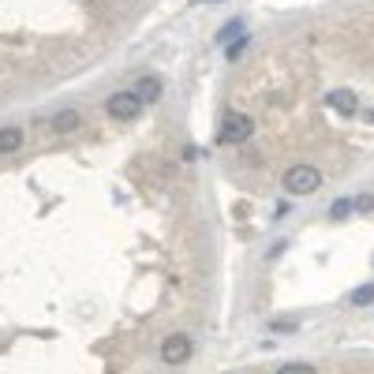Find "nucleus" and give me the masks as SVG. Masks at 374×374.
I'll return each mask as SVG.
<instances>
[{"mask_svg":"<svg viewBox=\"0 0 374 374\" xmlns=\"http://www.w3.org/2000/svg\"><path fill=\"white\" fill-rule=\"evenodd\" d=\"M255 135V120L244 116V113H225L221 116V131H217V142L221 146H240Z\"/></svg>","mask_w":374,"mask_h":374,"instance_id":"obj_1","label":"nucleus"},{"mask_svg":"<svg viewBox=\"0 0 374 374\" xmlns=\"http://www.w3.org/2000/svg\"><path fill=\"white\" fill-rule=\"evenodd\" d=\"M367 124H374V109H367Z\"/></svg>","mask_w":374,"mask_h":374,"instance_id":"obj_13","label":"nucleus"},{"mask_svg":"<svg viewBox=\"0 0 374 374\" xmlns=\"http://www.w3.org/2000/svg\"><path fill=\"white\" fill-rule=\"evenodd\" d=\"M191 352H195V345H191V337H187V333H172V337L161 340V359L169 363V367L187 363V359H191Z\"/></svg>","mask_w":374,"mask_h":374,"instance_id":"obj_3","label":"nucleus"},{"mask_svg":"<svg viewBox=\"0 0 374 374\" xmlns=\"http://www.w3.org/2000/svg\"><path fill=\"white\" fill-rule=\"evenodd\" d=\"M326 105L333 109V113H340V116H352L359 109V102H356V94H352V90H333L326 97Z\"/></svg>","mask_w":374,"mask_h":374,"instance_id":"obj_5","label":"nucleus"},{"mask_svg":"<svg viewBox=\"0 0 374 374\" xmlns=\"http://www.w3.org/2000/svg\"><path fill=\"white\" fill-rule=\"evenodd\" d=\"M135 97H139L142 105H146V102H158V97H161V83L153 79V75H142V79L135 83Z\"/></svg>","mask_w":374,"mask_h":374,"instance_id":"obj_7","label":"nucleus"},{"mask_svg":"<svg viewBox=\"0 0 374 374\" xmlns=\"http://www.w3.org/2000/svg\"><path fill=\"white\" fill-rule=\"evenodd\" d=\"M75 127H83L79 109H60V113L53 116V131H60V135H68V131H75Z\"/></svg>","mask_w":374,"mask_h":374,"instance_id":"obj_6","label":"nucleus"},{"mask_svg":"<svg viewBox=\"0 0 374 374\" xmlns=\"http://www.w3.org/2000/svg\"><path fill=\"white\" fill-rule=\"evenodd\" d=\"M277 374H314V367H307V363H289V367H281Z\"/></svg>","mask_w":374,"mask_h":374,"instance_id":"obj_11","label":"nucleus"},{"mask_svg":"<svg viewBox=\"0 0 374 374\" xmlns=\"http://www.w3.org/2000/svg\"><path fill=\"white\" fill-rule=\"evenodd\" d=\"M23 146V127H0V153H15Z\"/></svg>","mask_w":374,"mask_h":374,"instance_id":"obj_8","label":"nucleus"},{"mask_svg":"<svg viewBox=\"0 0 374 374\" xmlns=\"http://www.w3.org/2000/svg\"><path fill=\"white\" fill-rule=\"evenodd\" d=\"M348 303L352 307H367V303H374V284H363V289H356L348 296Z\"/></svg>","mask_w":374,"mask_h":374,"instance_id":"obj_10","label":"nucleus"},{"mask_svg":"<svg viewBox=\"0 0 374 374\" xmlns=\"http://www.w3.org/2000/svg\"><path fill=\"white\" fill-rule=\"evenodd\" d=\"M139 109H142V102L135 97V90H116V94L105 102V113L113 116V120H135Z\"/></svg>","mask_w":374,"mask_h":374,"instance_id":"obj_4","label":"nucleus"},{"mask_svg":"<svg viewBox=\"0 0 374 374\" xmlns=\"http://www.w3.org/2000/svg\"><path fill=\"white\" fill-rule=\"evenodd\" d=\"M322 187V172L314 169V165H292L289 172H284V191L289 195H311Z\"/></svg>","mask_w":374,"mask_h":374,"instance_id":"obj_2","label":"nucleus"},{"mask_svg":"<svg viewBox=\"0 0 374 374\" xmlns=\"http://www.w3.org/2000/svg\"><path fill=\"white\" fill-rule=\"evenodd\" d=\"M356 210H363V214L374 210V195H359V199H356Z\"/></svg>","mask_w":374,"mask_h":374,"instance_id":"obj_12","label":"nucleus"},{"mask_svg":"<svg viewBox=\"0 0 374 374\" xmlns=\"http://www.w3.org/2000/svg\"><path fill=\"white\" fill-rule=\"evenodd\" d=\"M352 210H356L352 199H337L333 206H329V217H333V221H345V217H352Z\"/></svg>","mask_w":374,"mask_h":374,"instance_id":"obj_9","label":"nucleus"}]
</instances>
